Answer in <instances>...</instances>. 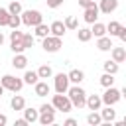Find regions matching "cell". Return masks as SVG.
I'll list each match as a JSON object with an SVG mask.
<instances>
[{"instance_id":"cell-41","label":"cell","mask_w":126,"mask_h":126,"mask_svg":"<svg viewBox=\"0 0 126 126\" xmlns=\"http://www.w3.org/2000/svg\"><path fill=\"white\" fill-rule=\"evenodd\" d=\"M65 126H77V120L75 118H67L65 120Z\"/></svg>"},{"instance_id":"cell-12","label":"cell","mask_w":126,"mask_h":126,"mask_svg":"<svg viewBox=\"0 0 126 126\" xmlns=\"http://www.w3.org/2000/svg\"><path fill=\"white\" fill-rule=\"evenodd\" d=\"M49 85L45 83V81H37L35 85H33V93H35V96H47L49 94Z\"/></svg>"},{"instance_id":"cell-31","label":"cell","mask_w":126,"mask_h":126,"mask_svg":"<svg viewBox=\"0 0 126 126\" xmlns=\"http://www.w3.org/2000/svg\"><path fill=\"white\" fill-rule=\"evenodd\" d=\"M100 85L106 89V87H112L114 85V75H110V73H104L102 77H100Z\"/></svg>"},{"instance_id":"cell-28","label":"cell","mask_w":126,"mask_h":126,"mask_svg":"<svg viewBox=\"0 0 126 126\" xmlns=\"http://www.w3.org/2000/svg\"><path fill=\"white\" fill-rule=\"evenodd\" d=\"M10 12H8V8H0V28H4V26H8V22H10Z\"/></svg>"},{"instance_id":"cell-40","label":"cell","mask_w":126,"mask_h":126,"mask_svg":"<svg viewBox=\"0 0 126 126\" xmlns=\"http://www.w3.org/2000/svg\"><path fill=\"white\" fill-rule=\"evenodd\" d=\"M94 4V0H79V6L81 8H89V6H93Z\"/></svg>"},{"instance_id":"cell-19","label":"cell","mask_w":126,"mask_h":126,"mask_svg":"<svg viewBox=\"0 0 126 126\" xmlns=\"http://www.w3.org/2000/svg\"><path fill=\"white\" fill-rule=\"evenodd\" d=\"M10 106H12L14 110H24V106H26V98L20 96V94H14L12 100H10Z\"/></svg>"},{"instance_id":"cell-10","label":"cell","mask_w":126,"mask_h":126,"mask_svg":"<svg viewBox=\"0 0 126 126\" xmlns=\"http://www.w3.org/2000/svg\"><path fill=\"white\" fill-rule=\"evenodd\" d=\"M85 106H87L89 110H98V108L102 106V100H100L98 94H91V96L85 98Z\"/></svg>"},{"instance_id":"cell-16","label":"cell","mask_w":126,"mask_h":126,"mask_svg":"<svg viewBox=\"0 0 126 126\" xmlns=\"http://www.w3.org/2000/svg\"><path fill=\"white\" fill-rule=\"evenodd\" d=\"M98 110H100V108H98ZM98 114H100L102 122H112V120H114V116H116V110H114L112 106H108V104H106V108H102Z\"/></svg>"},{"instance_id":"cell-30","label":"cell","mask_w":126,"mask_h":126,"mask_svg":"<svg viewBox=\"0 0 126 126\" xmlns=\"http://www.w3.org/2000/svg\"><path fill=\"white\" fill-rule=\"evenodd\" d=\"M120 28H122V24H120V22H110V24L106 26V32H108L110 35H118Z\"/></svg>"},{"instance_id":"cell-35","label":"cell","mask_w":126,"mask_h":126,"mask_svg":"<svg viewBox=\"0 0 126 126\" xmlns=\"http://www.w3.org/2000/svg\"><path fill=\"white\" fill-rule=\"evenodd\" d=\"M20 24H22V18H20V14H18V16H10V22H8V26H10L12 30H16Z\"/></svg>"},{"instance_id":"cell-14","label":"cell","mask_w":126,"mask_h":126,"mask_svg":"<svg viewBox=\"0 0 126 126\" xmlns=\"http://www.w3.org/2000/svg\"><path fill=\"white\" fill-rule=\"evenodd\" d=\"M12 65H14V69H26V65H28V57H26L24 53H14Z\"/></svg>"},{"instance_id":"cell-6","label":"cell","mask_w":126,"mask_h":126,"mask_svg":"<svg viewBox=\"0 0 126 126\" xmlns=\"http://www.w3.org/2000/svg\"><path fill=\"white\" fill-rule=\"evenodd\" d=\"M43 39V43H41V47L47 51V53H55V51H59L61 49V37H57V35H45V37H41Z\"/></svg>"},{"instance_id":"cell-15","label":"cell","mask_w":126,"mask_h":126,"mask_svg":"<svg viewBox=\"0 0 126 126\" xmlns=\"http://www.w3.org/2000/svg\"><path fill=\"white\" fill-rule=\"evenodd\" d=\"M67 77H69V83H73V85H79V83L85 79V73H83L81 69H71V71L67 73Z\"/></svg>"},{"instance_id":"cell-26","label":"cell","mask_w":126,"mask_h":126,"mask_svg":"<svg viewBox=\"0 0 126 126\" xmlns=\"http://www.w3.org/2000/svg\"><path fill=\"white\" fill-rule=\"evenodd\" d=\"M87 122H89L91 126H98V124H102V118H100V114H98L96 110H93V112L87 116Z\"/></svg>"},{"instance_id":"cell-38","label":"cell","mask_w":126,"mask_h":126,"mask_svg":"<svg viewBox=\"0 0 126 126\" xmlns=\"http://www.w3.org/2000/svg\"><path fill=\"white\" fill-rule=\"evenodd\" d=\"M63 4V0H47V6L49 8H59Z\"/></svg>"},{"instance_id":"cell-23","label":"cell","mask_w":126,"mask_h":126,"mask_svg":"<svg viewBox=\"0 0 126 126\" xmlns=\"http://www.w3.org/2000/svg\"><path fill=\"white\" fill-rule=\"evenodd\" d=\"M102 67H104V73H110V75H116V73H118V69H120V67H118V63H116V61H110V59H108V61H104V63H102Z\"/></svg>"},{"instance_id":"cell-8","label":"cell","mask_w":126,"mask_h":126,"mask_svg":"<svg viewBox=\"0 0 126 126\" xmlns=\"http://www.w3.org/2000/svg\"><path fill=\"white\" fill-rule=\"evenodd\" d=\"M96 18H98V6H96V4H93V6L85 8L83 20H85L87 24H93V22H96Z\"/></svg>"},{"instance_id":"cell-44","label":"cell","mask_w":126,"mask_h":126,"mask_svg":"<svg viewBox=\"0 0 126 126\" xmlns=\"http://www.w3.org/2000/svg\"><path fill=\"white\" fill-rule=\"evenodd\" d=\"M2 43H4V33L0 32V45H2Z\"/></svg>"},{"instance_id":"cell-32","label":"cell","mask_w":126,"mask_h":126,"mask_svg":"<svg viewBox=\"0 0 126 126\" xmlns=\"http://www.w3.org/2000/svg\"><path fill=\"white\" fill-rule=\"evenodd\" d=\"M8 12H10L12 16H18V14H22V4L14 0V2H12L10 6H8Z\"/></svg>"},{"instance_id":"cell-21","label":"cell","mask_w":126,"mask_h":126,"mask_svg":"<svg viewBox=\"0 0 126 126\" xmlns=\"http://www.w3.org/2000/svg\"><path fill=\"white\" fill-rule=\"evenodd\" d=\"M91 33H93L94 37L106 35V26H104V24H100V22H93V30H91Z\"/></svg>"},{"instance_id":"cell-25","label":"cell","mask_w":126,"mask_h":126,"mask_svg":"<svg viewBox=\"0 0 126 126\" xmlns=\"http://www.w3.org/2000/svg\"><path fill=\"white\" fill-rule=\"evenodd\" d=\"M33 28H35V35H37V37H45V35H49V26L43 24V22L37 24V26H33Z\"/></svg>"},{"instance_id":"cell-20","label":"cell","mask_w":126,"mask_h":126,"mask_svg":"<svg viewBox=\"0 0 126 126\" xmlns=\"http://www.w3.org/2000/svg\"><path fill=\"white\" fill-rule=\"evenodd\" d=\"M24 118L28 120V124H32V122H35L37 120V116H39V110H35V108H26L24 106Z\"/></svg>"},{"instance_id":"cell-5","label":"cell","mask_w":126,"mask_h":126,"mask_svg":"<svg viewBox=\"0 0 126 126\" xmlns=\"http://www.w3.org/2000/svg\"><path fill=\"white\" fill-rule=\"evenodd\" d=\"M120 98H122V91H118V89H114V87H106L104 94L100 96V100H102L104 104H108V106H114Z\"/></svg>"},{"instance_id":"cell-13","label":"cell","mask_w":126,"mask_h":126,"mask_svg":"<svg viewBox=\"0 0 126 126\" xmlns=\"http://www.w3.org/2000/svg\"><path fill=\"white\" fill-rule=\"evenodd\" d=\"M110 53H112V61H116V63H122L124 59H126V49L124 47H110Z\"/></svg>"},{"instance_id":"cell-29","label":"cell","mask_w":126,"mask_h":126,"mask_svg":"<svg viewBox=\"0 0 126 126\" xmlns=\"http://www.w3.org/2000/svg\"><path fill=\"white\" fill-rule=\"evenodd\" d=\"M63 24H65V28H67V30H77V28H79V22H77V18H75V16H67Z\"/></svg>"},{"instance_id":"cell-36","label":"cell","mask_w":126,"mask_h":126,"mask_svg":"<svg viewBox=\"0 0 126 126\" xmlns=\"http://www.w3.org/2000/svg\"><path fill=\"white\" fill-rule=\"evenodd\" d=\"M22 35H24V33L16 28L14 32H10V41H22Z\"/></svg>"},{"instance_id":"cell-18","label":"cell","mask_w":126,"mask_h":126,"mask_svg":"<svg viewBox=\"0 0 126 126\" xmlns=\"http://www.w3.org/2000/svg\"><path fill=\"white\" fill-rule=\"evenodd\" d=\"M96 47H98L100 51H110V47H112V39L106 37V35H100L98 41H96Z\"/></svg>"},{"instance_id":"cell-24","label":"cell","mask_w":126,"mask_h":126,"mask_svg":"<svg viewBox=\"0 0 126 126\" xmlns=\"http://www.w3.org/2000/svg\"><path fill=\"white\" fill-rule=\"evenodd\" d=\"M37 81H39L37 71H26V75H24V83L26 85H35Z\"/></svg>"},{"instance_id":"cell-27","label":"cell","mask_w":126,"mask_h":126,"mask_svg":"<svg viewBox=\"0 0 126 126\" xmlns=\"http://www.w3.org/2000/svg\"><path fill=\"white\" fill-rule=\"evenodd\" d=\"M51 75H53V71H51L49 65H41V67L37 69V77H39V79H49Z\"/></svg>"},{"instance_id":"cell-37","label":"cell","mask_w":126,"mask_h":126,"mask_svg":"<svg viewBox=\"0 0 126 126\" xmlns=\"http://www.w3.org/2000/svg\"><path fill=\"white\" fill-rule=\"evenodd\" d=\"M39 112H55V108H53V104H47L45 102V104L39 106Z\"/></svg>"},{"instance_id":"cell-42","label":"cell","mask_w":126,"mask_h":126,"mask_svg":"<svg viewBox=\"0 0 126 126\" xmlns=\"http://www.w3.org/2000/svg\"><path fill=\"white\" fill-rule=\"evenodd\" d=\"M16 126H28V120L26 118H20V120H16Z\"/></svg>"},{"instance_id":"cell-33","label":"cell","mask_w":126,"mask_h":126,"mask_svg":"<svg viewBox=\"0 0 126 126\" xmlns=\"http://www.w3.org/2000/svg\"><path fill=\"white\" fill-rule=\"evenodd\" d=\"M22 43H24L26 49H30V47L33 45V35H32V33H24V35H22Z\"/></svg>"},{"instance_id":"cell-45","label":"cell","mask_w":126,"mask_h":126,"mask_svg":"<svg viewBox=\"0 0 126 126\" xmlns=\"http://www.w3.org/2000/svg\"><path fill=\"white\" fill-rule=\"evenodd\" d=\"M2 94H4V87L0 85V96H2Z\"/></svg>"},{"instance_id":"cell-9","label":"cell","mask_w":126,"mask_h":126,"mask_svg":"<svg viewBox=\"0 0 126 126\" xmlns=\"http://www.w3.org/2000/svg\"><path fill=\"white\" fill-rule=\"evenodd\" d=\"M116 8H118V0H100L98 4V12L102 14H112Z\"/></svg>"},{"instance_id":"cell-3","label":"cell","mask_w":126,"mask_h":126,"mask_svg":"<svg viewBox=\"0 0 126 126\" xmlns=\"http://www.w3.org/2000/svg\"><path fill=\"white\" fill-rule=\"evenodd\" d=\"M20 18H22L24 26H37V24L43 22V16H41L39 10H22Z\"/></svg>"},{"instance_id":"cell-4","label":"cell","mask_w":126,"mask_h":126,"mask_svg":"<svg viewBox=\"0 0 126 126\" xmlns=\"http://www.w3.org/2000/svg\"><path fill=\"white\" fill-rule=\"evenodd\" d=\"M51 104H53L55 110H61V112H71V108H73V104H71V100H69V96H67L65 93H57V94H53Z\"/></svg>"},{"instance_id":"cell-7","label":"cell","mask_w":126,"mask_h":126,"mask_svg":"<svg viewBox=\"0 0 126 126\" xmlns=\"http://www.w3.org/2000/svg\"><path fill=\"white\" fill-rule=\"evenodd\" d=\"M53 87H55V93H67V89H69V77L65 73H57Z\"/></svg>"},{"instance_id":"cell-39","label":"cell","mask_w":126,"mask_h":126,"mask_svg":"<svg viewBox=\"0 0 126 126\" xmlns=\"http://www.w3.org/2000/svg\"><path fill=\"white\" fill-rule=\"evenodd\" d=\"M116 37H118L120 41H126V28H124V26L120 28V32H118V35H116Z\"/></svg>"},{"instance_id":"cell-43","label":"cell","mask_w":126,"mask_h":126,"mask_svg":"<svg viewBox=\"0 0 126 126\" xmlns=\"http://www.w3.org/2000/svg\"><path fill=\"white\" fill-rule=\"evenodd\" d=\"M8 122V118H6V114H0V126H4Z\"/></svg>"},{"instance_id":"cell-1","label":"cell","mask_w":126,"mask_h":126,"mask_svg":"<svg viewBox=\"0 0 126 126\" xmlns=\"http://www.w3.org/2000/svg\"><path fill=\"white\" fill-rule=\"evenodd\" d=\"M67 96H69V100H71V104H73V106H77V108H83V106H85L87 93H85L79 85L69 87V89H67Z\"/></svg>"},{"instance_id":"cell-22","label":"cell","mask_w":126,"mask_h":126,"mask_svg":"<svg viewBox=\"0 0 126 126\" xmlns=\"http://www.w3.org/2000/svg\"><path fill=\"white\" fill-rule=\"evenodd\" d=\"M77 30H79V32H77V39H79V41H83V43L91 41L93 33H91V30H89V28H77Z\"/></svg>"},{"instance_id":"cell-11","label":"cell","mask_w":126,"mask_h":126,"mask_svg":"<svg viewBox=\"0 0 126 126\" xmlns=\"http://www.w3.org/2000/svg\"><path fill=\"white\" fill-rule=\"evenodd\" d=\"M65 32H67V28H65V24H63V22H59V20H57V22H53V24L49 26V33H51V35L63 37V35H65Z\"/></svg>"},{"instance_id":"cell-17","label":"cell","mask_w":126,"mask_h":126,"mask_svg":"<svg viewBox=\"0 0 126 126\" xmlns=\"http://www.w3.org/2000/svg\"><path fill=\"white\" fill-rule=\"evenodd\" d=\"M37 122H39V124H43V126L53 124V122H55V112H39Z\"/></svg>"},{"instance_id":"cell-34","label":"cell","mask_w":126,"mask_h":126,"mask_svg":"<svg viewBox=\"0 0 126 126\" xmlns=\"http://www.w3.org/2000/svg\"><path fill=\"white\" fill-rule=\"evenodd\" d=\"M10 47H12V51H14V53H24V51H26V47H24V43H22V41H12V43H10Z\"/></svg>"},{"instance_id":"cell-2","label":"cell","mask_w":126,"mask_h":126,"mask_svg":"<svg viewBox=\"0 0 126 126\" xmlns=\"http://www.w3.org/2000/svg\"><path fill=\"white\" fill-rule=\"evenodd\" d=\"M0 85L4 87V91H12V93H20L24 87V79H18L14 75H4L0 79Z\"/></svg>"}]
</instances>
